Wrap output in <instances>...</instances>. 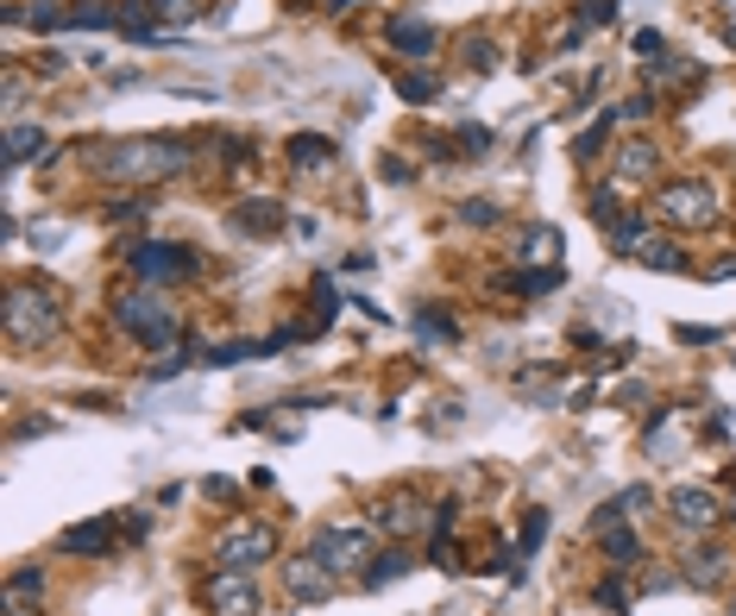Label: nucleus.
<instances>
[{
    "label": "nucleus",
    "instance_id": "38",
    "mask_svg": "<svg viewBox=\"0 0 736 616\" xmlns=\"http://www.w3.org/2000/svg\"><path fill=\"white\" fill-rule=\"evenodd\" d=\"M202 497H214V503H233V497H239V484H233V479H202Z\"/></svg>",
    "mask_w": 736,
    "mask_h": 616
},
{
    "label": "nucleus",
    "instance_id": "36",
    "mask_svg": "<svg viewBox=\"0 0 736 616\" xmlns=\"http://www.w3.org/2000/svg\"><path fill=\"white\" fill-rule=\"evenodd\" d=\"M428 559H435L441 573H453V566H460V547H453V541H447V535H435V547H428Z\"/></svg>",
    "mask_w": 736,
    "mask_h": 616
},
{
    "label": "nucleus",
    "instance_id": "39",
    "mask_svg": "<svg viewBox=\"0 0 736 616\" xmlns=\"http://www.w3.org/2000/svg\"><path fill=\"white\" fill-rule=\"evenodd\" d=\"M636 58H648V63L661 58V32H636Z\"/></svg>",
    "mask_w": 736,
    "mask_h": 616
},
{
    "label": "nucleus",
    "instance_id": "19",
    "mask_svg": "<svg viewBox=\"0 0 736 616\" xmlns=\"http://www.w3.org/2000/svg\"><path fill=\"white\" fill-rule=\"evenodd\" d=\"M390 44L409 51V58H428V51H435V25L428 20H390Z\"/></svg>",
    "mask_w": 736,
    "mask_h": 616
},
{
    "label": "nucleus",
    "instance_id": "15",
    "mask_svg": "<svg viewBox=\"0 0 736 616\" xmlns=\"http://www.w3.org/2000/svg\"><path fill=\"white\" fill-rule=\"evenodd\" d=\"M58 547H63V554H108V547H114V522H108V516L70 522V528L58 535Z\"/></svg>",
    "mask_w": 736,
    "mask_h": 616
},
{
    "label": "nucleus",
    "instance_id": "23",
    "mask_svg": "<svg viewBox=\"0 0 736 616\" xmlns=\"http://www.w3.org/2000/svg\"><path fill=\"white\" fill-rule=\"evenodd\" d=\"M636 265H648V270H686V251L674 246V239H642V251H636Z\"/></svg>",
    "mask_w": 736,
    "mask_h": 616
},
{
    "label": "nucleus",
    "instance_id": "8",
    "mask_svg": "<svg viewBox=\"0 0 736 616\" xmlns=\"http://www.w3.org/2000/svg\"><path fill=\"white\" fill-rule=\"evenodd\" d=\"M202 604H208L214 616H258V585H253V573L214 566V573L202 578Z\"/></svg>",
    "mask_w": 736,
    "mask_h": 616
},
{
    "label": "nucleus",
    "instance_id": "32",
    "mask_svg": "<svg viewBox=\"0 0 736 616\" xmlns=\"http://www.w3.org/2000/svg\"><path fill=\"white\" fill-rule=\"evenodd\" d=\"M139 214H152V195H120L108 208V220H139Z\"/></svg>",
    "mask_w": 736,
    "mask_h": 616
},
{
    "label": "nucleus",
    "instance_id": "3",
    "mask_svg": "<svg viewBox=\"0 0 736 616\" xmlns=\"http://www.w3.org/2000/svg\"><path fill=\"white\" fill-rule=\"evenodd\" d=\"M58 328H63V315H58V296H51V289H39V284L7 289V340H13V347H44Z\"/></svg>",
    "mask_w": 736,
    "mask_h": 616
},
{
    "label": "nucleus",
    "instance_id": "33",
    "mask_svg": "<svg viewBox=\"0 0 736 616\" xmlns=\"http://www.w3.org/2000/svg\"><path fill=\"white\" fill-rule=\"evenodd\" d=\"M542 535H548V510H529V522H523V554H535V547H542Z\"/></svg>",
    "mask_w": 736,
    "mask_h": 616
},
{
    "label": "nucleus",
    "instance_id": "12",
    "mask_svg": "<svg viewBox=\"0 0 736 616\" xmlns=\"http://www.w3.org/2000/svg\"><path fill=\"white\" fill-rule=\"evenodd\" d=\"M422 503L409 497V491H397V497H385L378 510H371V528H385V535H397V541H409L416 528H422Z\"/></svg>",
    "mask_w": 736,
    "mask_h": 616
},
{
    "label": "nucleus",
    "instance_id": "40",
    "mask_svg": "<svg viewBox=\"0 0 736 616\" xmlns=\"http://www.w3.org/2000/svg\"><path fill=\"white\" fill-rule=\"evenodd\" d=\"M385 183H409V164H403V157H385Z\"/></svg>",
    "mask_w": 736,
    "mask_h": 616
},
{
    "label": "nucleus",
    "instance_id": "41",
    "mask_svg": "<svg viewBox=\"0 0 736 616\" xmlns=\"http://www.w3.org/2000/svg\"><path fill=\"white\" fill-rule=\"evenodd\" d=\"M321 7H328V13H352V0H321Z\"/></svg>",
    "mask_w": 736,
    "mask_h": 616
},
{
    "label": "nucleus",
    "instance_id": "42",
    "mask_svg": "<svg viewBox=\"0 0 736 616\" xmlns=\"http://www.w3.org/2000/svg\"><path fill=\"white\" fill-rule=\"evenodd\" d=\"M730 516H736V503H730Z\"/></svg>",
    "mask_w": 736,
    "mask_h": 616
},
{
    "label": "nucleus",
    "instance_id": "20",
    "mask_svg": "<svg viewBox=\"0 0 736 616\" xmlns=\"http://www.w3.org/2000/svg\"><path fill=\"white\" fill-rule=\"evenodd\" d=\"M63 25H70V32H108V25H114V0H76V7L63 13Z\"/></svg>",
    "mask_w": 736,
    "mask_h": 616
},
{
    "label": "nucleus",
    "instance_id": "14",
    "mask_svg": "<svg viewBox=\"0 0 736 616\" xmlns=\"http://www.w3.org/2000/svg\"><path fill=\"white\" fill-rule=\"evenodd\" d=\"M599 535V554H604V566L611 573H630L642 559V541H636V528H623V522H604V528H592Z\"/></svg>",
    "mask_w": 736,
    "mask_h": 616
},
{
    "label": "nucleus",
    "instance_id": "28",
    "mask_svg": "<svg viewBox=\"0 0 736 616\" xmlns=\"http://www.w3.org/2000/svg\"><path fill=\"white\" fill-rule=\"evenodd\" d=\"M592 220H599L604 233H611V227L623 220V208H617V183H604V189L592 195Z\"/></svg>",
    "mask_w": 736,
    "mask_h": 616
},
{
    "label": "nucleus",
    "instance_id": "25",
    "mask_svg": "<svg viewBox=\"0 0 736 616\" xmlns=\"http://www.w3.org/2000/svg\"><path fill=\"white\" fill-rule=\"evenodd\" d=\"M460 220H466V227H498V220H504V208H498L491 195H472V202H460Z\"/></svg>",
    "mask_w": 736,
    "mask_h": 616
},
{
    "label": "nucleus",
    "instance_id": "34",
    "mask_svg": "<svg viewBox=\"0 0 736 616\" xmlns=\"http://www.w3.org/2000/svg\"><path fill=\"white\" fill-rule=\"evenodd\" d=\"M580 20H585V25H611V20H617V0H585Z\"/></svg>",
    "mask_w": 736,
    "mask_h": 616
},
{
    "label": "nucleus",
    "instance_id": "29",
    "mask_svg": "<svg viewBox=\"0 0 736 616\" xmlns=\"http://www.w3.org/2000/svg\"><path fill=\"white\" fill-rule=\"evenodd\" d=\"M416 333H422V340H453V321H447V315H435V308H416Z\"/></svg>",
    "mask_w": 736,
    "mask_h": 616
},
{
    "label": "nucleus",
    "instance_id": "11",
    "mask_svg": "<svg viewBox=\"0 0 736 616\" xmlns=\"http://www.w3.org/2000/svg\"><path fill=\"white\" fill-rule=\"evenodd\" d=\"M655 171H661V157L648 138H630V145H617V157H611V183H617V189H642Z\"/></svg>",
    "mask_w": 736,
    "mask_h": 616
},
{
    "label": "nucleus",
    "instance_id": "24",
    "mask_svg": "<svg viewBox=\"0 0 736 616\" xmlns=\"http://www.w3.org/2000/svg\"><path fill=\"white\" fill-rule=\"evenodd\" d=\"M642 239H648V208H630V214L617 220V227H611V246L636 258V251H642Z\"/></svg>",
    "mask_w": 736,
    "mask_h": 616
},
{
    "label": "nucleus",
    "instance_id": "17",
    "mask_svg": "<svg viewBox=\"0 0 736 616\" xmlns=\"http://www.w3.org/2000/svg\"><path fill=\"white\" fill-rule=\"evenodd\" d=\"M0 152H7V164H39V157H51V133L44 126H7Z\"/></svg>",
    "mask_w": 736,
    "mask_h": 616
},
{
    "label": "nucleus",
    "instance_id": "27",
    "mask_svg": "<svg viewBox=\"0 0 736 616\" xmlns=\"http://www.w3.org/2000/svg\"><path fill=\"white\" fill-rule=\"evenodd\" d=\"M145 13H152L157 25H190L195 20V0H152Z\"/></svg>",
    "mask_w": 736,
    "mask_h": 616
},
{
    "label": "nucleus",
    "instance_id": "2",
    "mask_svg": "<svg viewBox=\"0 0 736 616\" xmlns=\"http://www.w3.org/2000/svg\"><path fill=\"white\" fill-rule=\"evenodd\" d=\"M114 328L133 340V347H171L176 340V308L157 296L152 284L145 289H120L114 296Z\"/></svg>",
    "mask_w": 736,
    "mask_h": 616
},
{
    "label": "nucleus",
    "instance_id": "13",
    "mask_svg": "<svg viewBox=\"0 0 736 616\" xmlns=\"http://www.w3.org/2000/svg\"><path fill=\"white\" fill-rule=\"evenodd\" d=\"M233 227L246 233V239H277V233L290 227V214H284V202H239V214H233Z\"/></svg>",
    "mask_w": 736,
    "mask_h": 616
},
{
    "label": "nucleus",
    "instance_id": "21",
    "mask_svg": "<svg viewBox=\"0 0 736 616\" xmlns=\"http://www.w3.org/2000/svg\"><path fill=\"white\" fill-rule=\"evenodd\" d=\"M409 566H416V559H409V547H385V554H371V566L359 578H366L371 592H378V585H390V578H403Z\"/></svg>",
    "mask_w": 736,
    "mask_h": 616
},
{
    "label": "nucleus",
    "instance_id": "10",
    "mask_svg": "<svg viewBox=\"0 0 736 616\" xmlns=\"http://www.w3.org/2000/svg\"><path fill=\"white\" fill-rule=\"evenodd\" d=\"M667 510H674V522L686 528V535H712L717 522H724L717 491H705V484H679L674 497H667Z\"/></svg>",
    "mask_w": 736,
    "mask_h": 616
},
{
    "label": "nucleus",
    "instance_id": "30",
    "mask_svg": "<svg viewBox=\"0 0 736 616\" xmlns=\"http://www.w3.org/2000/svg\"><path fill=\"white\" fill-rule=\"evenodd\" d=\"M611 120H617V114H604L599 126H585V133L573 138V157H585V164H592V152H599V145H604V133H611Z\"/></svg>",
    "mask_w": 736,
    "mask_h": 616
},
{
    "label": "nucleus",
    "instance_id": "18",
    "mask_svg": "<svg viewBox=\"0 0 736 616\" xmlns=\"http://www.w3.org/2000/svg\"><path fill=\"white\" fill-rule=\"evenodd\" d=\"M290 164H296V171H328V164H334V138L296 133V138H290Z\"/></svg>",
    "mask_w": 736,
    "mask_h": 616
},
{
    "label": "nucleus",
    "instance_id": "37",
    "mask_svg": "<svg viewBox=\"0 0 736 616\" xmlns=\"http://www.w3.org/2000/svg\"><path fill=\"white\" fill-rule=\"evenodd\" d=\"M453 145H460V152H491V133H484V126H460Z\"/></svg>",
    "mask_w": 736,
    "mask_h": 616
},
{
    "label": "nucleus",
    "instance_id": "26",
    "mask_svg": "<svg viewBox=\"0 0 736 616\" xmlns=\"http://www.w3.org/2000/svg\"><path fill=\"white\" fill-rule=\"evenodd\" d=\"M599 604H604L611 616L630 610V585H623V573H604V578H599Z\"/></svg>",
    "mask_w": 736,
    "mask_h": 616
},
{
    "label": "nucleus",
    "instance_id": "6",
    "mask_svg": "<svg viewBox=\"0 0 736 616\" xmlns=\"http://www.w3.org/2000/svg\"><path fill=\"white\" fill-rule=\"evenodd\" d=\"M126 265H133L139 284H183V277L202 270V258H195L190 246H171V239H139V246L126 251Z\"/></svg>",
    "mask_w": 736,
    "mask_h": 616
},
{
    "label": "nucleus",
    "instance_id": "1",
    "mask_svg": "<svg viewBox=\"0 0 736 616\" xmlns=\"http://www.w3.org/2000/svg\"><path fill=\"white\" fill-rule=\"evenodd\" d=\"M190 171V145L183 138H126L114 152L101 157V176L108 183H171V176Z\"/></svg>",
    "mask_w": 736,
    "mask_h": 616
},
{
    "label": "nucleus",
    "instance_id": "16",
    "mask_svg": "<svg viewBox=\"0 0 736 616\" xmlns=\"http://www.w3.org/2000/svg\"><path fill=\"white\" fill-rule=\"evenodd\" d=\"M517 258H523V265H535V270H561V265H554V258H561V233L542 227V220H535V227H523Z\"/></svg>",
    "mask_w": 736,
    "mask_h": 616
},
{
    "label": "nucleus",
    "instance_id": "9",
    "mask_svg": "<svg viewBox=\"0 0 736 616\" xmlns=\"http://www.w3.org/2000/svg\"><path fill=\"white\" fill-rule=\"evenodd\" d=\"M284 592H290L296 604H328V597L340 592V573L321 566L315 554H296V559H284Z\"/></svg>",
    "mask_w": 736,
    "mask_h": 616
},
{
    "label": "nucleus",
    "instance_id": "31",
    "mask_svg": "<svg viewBox=\"0 0 736 616\" xmlns=\"http://www.w3.org/2000/svg\"><path fill=\"white\" fill-rule=\"evenodd\" d=\"M466 63H472V70H491V63H498V51H491L484 32H466Z\"/></svg>",
    "mask_w": 736,
    "mask_h": 616
},
{
    "label": "nucleus",
    "instance_id": "7",
    "mask_svg": "<svg viewBox=\"0 0 736 616\" xmlns=\"http://www.w3.org/2000/svg\"><path fill=\"white\" fill-rule=\"evenodd\" d=\"M272 554H277V528L272 522H233L227 535H221V547H214V559L233 566V573H253V566H265Z\"/></svg>",
    "mask_w": 736,
    "mask_h": 616
},
{
    "label": "nucleus",
    "instance_id": "22",
    "mask_svg": "<svg viewBox=\"0 0 736 616\" xmlns=\"http://www.w3.org/2000/svg\"><path fill=\"white\" fill-rule=\"evenodd\" d=\"M724 573H730V559L717 554V547H686V578L693 585H717Z\"/></svg>",
    "mask_w": 736,
    "mask_h": 616
},
{
    "label": "nucleus",
    "instance_id": "35",
    "mask_svg": "<svg viewBox=\"0 0 736 616\" xmlns=\"http://www.w3.org/2000/svg\"><path fill=\"white\" fill-rule=\"evenodd\" d=\"M397 95L403 101H435V82L428 76H397Z\"/></svg>",
    "mask_w": 736,
    "mask_h": 616
},
{
    "label": "nucleus",
    "instance_id": "5",
    "mask_svg": "<svg viewBox=\"0 0 736 616\" xmlns=\"http://www.w3.org/2000/svg\"><path fill=\"white\" fill-rule=\"evenodd\" d=\"M309 554L334 573H366L371 566V528L366 522H321L309 541Z\"/></svg>",
    "mask_w": 736,
    "mask_h": 616
},
{
    "label": "nucleus",
    "instance_id": "4",
    "mask_svg": "<svg viewBox=\"0 0 736 616\" xmlns=\"http://www.w3.org/2000/svg\"><path fill=\"white\" fill-rule=\"evenodd\" d=\"M655 220H667V227L693 233V227H712L717 220V189L712 183H698V176H679V183H661L655 189Z\"/></svg>",
    "mask_w": 736,
    "mask_h": 616
}]
</instances>
